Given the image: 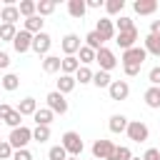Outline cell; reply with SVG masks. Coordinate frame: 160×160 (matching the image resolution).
<instances>
[{
  "label": "cell",
  "mask_w": 160,
  "mask_h": 160,
  "mask_svg": "<svg viewBox=\"0 0 160 160\" xmlns=\"http://www.w3.org/2000/svg\"><path fill=\"white\" fill-rule=\"evenodd\" d=\"M112 152H115L112 140L100 138V140H95V142H92V158H95V160H110V158H112Z\"/></svg>",
  "instance_id": "8992f818"
},
{
  "label": "cell",
  "mask_w": 160,
  "mask_h": 160,
  "mask_svg": "<svg viewBox=\"0 0 160 160\" xmlns=\"http://www.w3.org/2000/svg\"><path fill=\"white\" fill-rule=\"evenodd\" d=\"M142 160H160V150L148 148V150H145V155H142Z\"/></svg>",
  "instance_id": "7bdbcfd3"
},
{
  "label": "cell",
  "mask_w": 160,
  "mask_h": 160,
  "mask_svg": "<svg viewBox=\"0 0 160 160\" xmlns=\"http://www.w3.org/2000/svg\"><path fill=\"white\" fill-rule=\"evenodd\" d=\"M18 10H20V15H25V20H28V18L38 15V2H35V0H22V2L18 5Z\"/></svg>",
  "instance_id": "484cf974"
},
{
  "label": "cell",
  "mask_w": 160,
  "mask_h": 160,
  "mask_svg": "<svg viewBox=\"0 0 160 160\" xmlns=\"http://www.w3.org/2000/svg\"><path fill=\"white\" fill-rule=\"evenodd\" d=\"M55 8H58L55 0H40V2H38V15H40V18H42V15H50V12H55Z\"/></svg>",
  "instance_id": "1f68e13d"
},
{
  "label": "cell",
  "mask_w": 160,
  "mask_h": 160,
  "mask_svg": "<svg viewBox=\"0 0 160 160\" xmlns=\"http://www.w3.org/2000/svg\"><path fill=\"white\" fill-rule=\"evenodd\" d=\"M12 152H15L12 145H10L8 140H2V142H0V160H12Z\"/></svg>",
  "instance_id": "ab89813d"
},
{
  "label": "cell",
  "mask_w": 160,
  "mask_h": 160,
  "mask_svg": "<svg viewBox=\"0 0 160 160\" xmlns=\"http://www.w3.org/2000/svg\"><path fill=\"white\" fill-rule=\"evenodd\" d=\"M92 85H95V88H110V85H112V78H110V72H105V70H98V72L92 75Z\"/></svg>",
  "instance_id": "4316f807"
},
{
  "label": "cell",
  "mask_w": 160,
  "mask_h": 160,
  "mask_svg": "<svg viewBox=\"0 0 160 160\" xmlns=\"http://www.w3.org/2000/svg\"><path fill=\"white\" fill-rule=\"evenodd\" d=\"M95 62H98L100 70H105V72H110V70L118 68V58H115V52L108 50V48H100V50L95 52Z\"/></svg>",
  "instance_id": "5b68a950"
},
{
  "label": "cell",
  "mask_w": 160,
  "mask_h": 160,
  "mask_svg": "<svg viewBox=\"0 0 160 160\" xmlns=\"http://www.w3.org/2000/svg\"><path fill=\"white\" fill-rule=\"evenodd\" d=\"M30 140H32V130L25 128V125L12 128V132H10V138H8V142L12 145V150H22V148H28Z\"/></svg>",
  "instance_id": "7a4b0ae2"
},
{
  "label": "cell",
  "mask_w": 160,
  "mask_h": 160,
  "mask_svg": "<svg viewBox=\"0 0 160 160\" xmlns=\"http://www.w3.org/2000/svg\"><path fill=\"white\" fill-rule=\"evenodd\" d=\"M68 160H80V158H72V155H70V158H68Z\"/></svg>",
  "instance_id": "c3c4849f"
},
{
  "label": "cell",
  "mask_w": 160,
  "mask_h": 160,
  "mask_svg": "<svg viewBox=\"0 0 160 160\" xmlns=\"http://www.w3.org/2000/svg\"><path fill=\"white\" fill-rule=\"evenodd\" d=\"M15 110H18L22 118H25V115H35V112H38V100H35V98H22Z\"/></svg>",
  "instance_id": "e0dca14e"
},
{
  "label": "cell",
  "mask_w": 160,
  "mask_h": 160,
  "mask_svg": "<svg viewBox=\"0 0 160 160\" xmlns=\"http://www.w3.org/2000/svg\"><path fill=\"white\" fill-rule=\"evenodd\" d=\"M132 10L138 15H152L158 10V0H135L132 2Z\"/></svg>",
  "instance_id": "9a60e30c"
},
{
  "label": "cell",
  "mask_w": 160,
  "mask_h": 160,
  "mask_svg": "<svg viewBox=\"0 0 160 160\" xmlns=\"http://www.w3.org/2000/svg\"><path fill=\"white\" fill-rule=\"evenodd\" d=\"M60 48H62V52H65V55H75V52L82 48V42H80V38H78L75 32H68V35L62 38Z\"/></svg>",
  "instance_id": "4fadbf2b"
},
{
  "label": "cell",
  "mask_w": 160,
  "mask_h": 160,
  "mask_svg": "<svg viewBox=\"0 0 160 160\" xmlns=\"http://www.w3.org/2000/svg\"><path fill=\"white\" fill-rule=\"evenodd\" d=\"M150 32L152 35H160V20H152L150 22Z\"/></svg>",
  "instance_id": "7dc6e473"
},
{
  "label": "cell",
  "mask_w": 160,
  "mask_h": 160,
  "mask_svg": "<svg viewBox=\"0 0 160 160\" xmlns=\"http://www.w3.org/2000/svg\"><path fill=\"white\" fill-rule=\"evenodd\" d=\"M142 48H145V52H148V55H155V58H160V35H152V32H148V35H145V42H142Z\"/></svg>",
  "instance_id": "2e32d148"
},
{
  "label": "cell",
  "mask_w": 160,
  "mask_h": 160,
  "mask_svg": "<svg viewBox=\"0 0 160 160\" xmlns=\"http://www.w3.org/2000/svg\"><path fill=\"white\" fill-rule=\"evenodd\" d=\"M135 40H138V28H132V30H122V32L115 35V42H118V48H120L122 52L130 50V48H135Z\"/></svg>",
  "instance_id": "ba28073f"
},
{
  "label": "cell",
  "mask_w": 160,
  "mask_h": 160,
  "mask_svg": "<svg viewBox=\"0 0 160 160\" xmlns=\"http://www.w3.org/2000/svg\"><path fill=\"white\" fill-rule=\"evenodd\" d=\"M68 12H70L75 20H82V15L88 12V5H85V0H68Z\"/></svg>",
  "instance_id": "ac0fdd59"
},
{
  "label": "cell",
  "mask_w": 160,
  "mask_h": 160,
  "mask_svg": "<svg viewBox=\"0 0 160 160\" xmlns=\"http://www.w3.org/2000/svg\"><path fill=\"white\" fill-rule=\"evenodd\" d=\"M15 35H18V30H15V25H0V40H5V42H12L15 40Z\"/></svg>",
  "instance_id": "e575fe53"
},
{
  "label": "cell",
  "mask_w": 160,
  "mask_h": 160,
  "mask_svg": "<svg viewBox=\"0 0 160 160\" xmlns=\"http://www.w3.org/2000/svg\"><path fill=\"white\" fill-rule=\"evenodd\" d=\"M110 160H132V150L128 145H115V152Z\"/></svg>",
  "instance_id": "4dcf8cb0"
},
{
  "label": "cell",
  "mask_w": 160,
  "mask_h": 160,
  "mask_svg": "<svg viewBox=\"0 0 160 160\" xmlns=\"http://www.w3.org/2000/svg\"><path fill=\"white\" fill-rule=\"evenodd\" d=\"M132 160H142V158H135V155H132Z\"/></svg>",
  "instance_id": "681fc988"
},
{
  "label": "cell",
  "mask_w": 160,
  "mask_h": 160,
  "mask_svg": "<svg viewBox=\"0 0 160 160\" xmlns=\"http://www.w3.org/2000/svg\"><path fill=\"white\" fill-rule=\"evenodd\" d=\"M2 122H8L10 128H20V125H22V115H20V112L12 108V110H10V112L2 118Z\"/></svg>",
  "instance_id": "d6a6232c"
},
{
  "label": "cell",
  "mask_w": 160,
  "mask_h": 160,
  "mask_svg": "<svg viewBox=\"0 0 160 160\" xmlns=\"http://www.w3.org/2000/svg\"><path fill=\"white\" fill-rule=\"evenodd\" d=\"M108 92H110V100H128L130 85H128V80H112V85L108 88Z\"/></svg>",
  "instance_id": "8fae6325"
},
{
  "label": "cell",
  "mask_w": 160,
  "mask_h": 160,
  "mask_svg": "<svg viewBox=\"0 0 160 160\" xmlns=\"http://www.w3.org/2000/svg\"><path fill=\"white\" fill-rule=\"evenodd\" d=\"M52 118H55V112H52L50 108H38V112L32 115V120H35V125H48V128H50V122H52Z\"/></svg>",
  "instance_id": "44dd1931"
},
{
  "label": "cell",
  "mask_w": 160,
  "mask_h": 160,
  "mask_svg": "<svg viewBox=\"0 0 160 160\" xmlns=\"http://www.w3.org/2000/svg\"><path fill=\"white\" fill-rule=\"evenodd\" d=\"M95 32H98L102 40H112V38L118 35V30H115V22H112L110 18H100V20H98V25H95Z\"/></svg>",
  "instance_id": "9c48e42d"
},
{
  "label": "cell",
  "mask_w": 160,
  "mask_h": 160,
  "mask_svg": "<svg viewBox=\"0 0 160 160\" xmlns=\"http://www.w3.org/2000/svg\"><path fill=\"white\" fill-rule=\"evenodd\" d=\"M0 142H2V138H0Z\"/></svg>",
  "instance_id": "f907efd6"
},
{
  "label": "cell",
  "mask_w": 160,
  "mask_h": 160,
  "mask_svg": "<svg viewBox=\"0 0 160 160\" xmlns=\"http://www.w3.org/2000/svg\"><path fill=\"white\" fill-rule=\"evenodd\" d=\"M128 122H130V120H128L125 115H112L110 122H108V128H110V132L118 135V132H125V130H128Z\"/></svg>",
  "instance_id": "7402d4cb"
},
{
  "label": "cell",
  "mask_w": 160,
  "mask_h": 160,
  "mask_svg": "<svg viewBox=\"0 0 160 160\" xmlns=\"http://www.w3.org/2000/svg\"><path fill=\"white\" fill-rule=\"evenodd\" d=\"M60 140H62L60 145L68 150V155H72V158H80V152H82V148H85V145H82V138H80L75 130H68V132H65Z\"/></svg>",
  "instance_id": "3957f363"
},
{
  "label": "cell",
  "mask_w": 160,
  "mask_h": 160,
  "mask_svg": "<svg viewBox=\"0 0 160 160\" xmlns=\"http://www.w3.org/2000/svg\"><path fill=\"white\" fill-rule=\"evenodd\" d=\"M42 70L45 72H60L62 70V58H58V55H45V60H42Z\"/></svg>",
  "instance_id": "d6986e66"
},
{
  "label": "cell",
  "mask_w": 160,
  "mask_h": 160,
  "mask_svg": "<svg viewBox=\"0 0 160 160\" xmlns=\"http://www.w3.org/2000/svg\"><path fill=\"white\" fill-rule=\"evenodd\" d=\"M125 132H128V138H130L132 142H145V140L150 138V130H148V125H145L142 120H130Z\"/></svg>",
  "instance_id": "277c9868"
},
{
  "label": "cell",
  "mask_w": 160,
  "mask_h": 160,
  "mask_svg": "<svg viewBox=\"0 0 160 160\" xmlns=\"http://www.w3.org/2000/svg\"><path fill=\"white\" fill-rule=\"evenodd\" d=\"M148 80H150L152 88H160V65H155V68L148 72Z\"/></svg>",
  "instance_id": "60d3db41"
},
{
  "label": "cell",
  "mask_w": 160,
  "mask_h": 160,
  "mask_svg": "<svg viewBox=\"0 0 160 160\" xmlns=\"http://www.w3.org/2000/svg\"><path fill=\"white\" fill-rule=\"evenodd\" d=\"M10 110H12V108H10L8 102H0V120H2V118H5V115H8Z\"/></svg>",
  "instance_id": "bcb514c9"
},
{
  "label": "cell",
  "mask_w": 160,
  "mask_h": 160,
  "mask_svg": "<svg viewBox=\"0 0 160 160\" xmlns=\"http://www.w3.org/2000/svg\"><path fill=\"white\" fill-rule=\"evenodd\" d=\"M122 8H125V0H108V2H105L108 15H120V12H122Z\"/></svg>",
  "instance_id": "8d00e7d4"
},
{
  "label": "cell",
  "mask_w": 160,
  "mask_h": 160,
  "mask_svg": "<svg viewBox=\"0 0 160 160\" xmlns=\"http://www.w3.org/2000/svg\"><path fill=\"white\" fill-rule=\"evenodd\" d=\"M102 42H105V40H102V38H100V35H98V32H95V30H92V32H88V35H85V45H88V48H92V50H95V52H98V50H100V48H102Z\"/></svg>",
  "instance_id": "f546056e"
},
{
  "label": "cell",
  "mask_w": 160,
  "mask_h": 160,
  "mask_svg": "<svg viewBox=\"0 0 160 160\" xmlns=\"http://www.w3.org/2000/svg\"><path fill=\"white\" fill-rule=\"evenodd\" d=\"M48 108L55 112V115H65L68 112V100H65V95L62 92H58V90H52V92H48Z\"/></svg>",
  "instance_id": "52a82bcc"
},
{
  "label": "cell",
  "mask_w": 160,
  "mask_h": 160,
  "mask_svg": "<svg viewBox=\"0 0 160 160\" xmlns=\"http://www.w3.org/2000/svg\"><path fill=\"white\" fill-rule=\"evenodd\" d=\"M50 45H52V38H50L45 30L32 38V50H35L38 55H48V52H50Z\"/></svg>",
  "instance_id": "7c38bea8"
},
{
  "label": "cell",
  "mask_w": 160,
  "mask_h": 160,
  "mask_svg": "<svg viewBox=\"0 0 160 160\" xmlns=\"http://www.w3.org/2000/svg\"><path fill=\"white\" fill-rule=\"evenodd\" d=\"M145 105L152 108V110L160 108V88H152V85H150V88L145 90Z\"/></svg>",
  "instance_id": "d4e9b609"
},
{
  "label": "cell",
  "mask_w": 160,
  "mask_h": 160,
  "mask_svg": "<svg viewBox=\"0 0 160 160\" xmlns=\"http://www.w3.org/2000/svg\"><path fill=\"white\" fill-rule=\"evenodd\" d=\"M32 38L35 35H30L28 30H20L18 35H15V40H12V48H15V52H28V50H32Z\"/></svg>",
  "instance_id": "30bf717a"
},
{
  "label": "cell",
  "mask_w": 160,
  "mask_h": 160,
  "mask_svg": "<svg viewBox=\"0 0 160 160\" xmlns=\"http://www.w3.org/2000/svg\"><path fill=\"white\" fill-rule=\"evenodd\" d=\"M0 20L5 22V25H15L18 20H20V10H18V5H2V10H0Z\"/></svg>",
  "instance_id": "5bb4252c"
},
{
  "label": "cell",
  "mask_w": 160,
  "mask_h": 160,
  "mask_svg": "<svg viewBox=\"0 0 160 160\" xmlns=\"http://www.w3.org/2000/svg\"><path fill=\"white\" fill-rule=\"evenodd\" d=\"M145 58H148V52H145V48H140V45H135V48H130V50H125V52H122V58H120V62H122V68H142V62H145Z\"/></svg>",
  "instance_id": "6da1fadb"
},
{
  "label": "cell",
  "mask_w": 160,
  "mask_h": 160,
  "mask_svg": "<svg viewBox=\"0 0 160 160\" xmlns=\"http://www.w3.org/2000/svg\"><path fill=\"white\" fill-rule=\"evenodd\" d=\"M12 160H32V152H30L28 148H22V150H15V152H12Z\"/></svg>",
  "instance_id": "b9f144b4"
},
{
  "label": "cell",
  "mask_w": 160,
  "mask_h": 160,
  "mask_svg": "<svg viewBox=\"0 0 160 160\" xmlns=\"http://www.w3.org/2000/svg\"><path fill=\"white\" fill-rule=\"evenodd\" d=\"M75 75H60V80H58V92H62V95H68V92H72L75 90Z\"/></svg>",
  "instance_id": "603a6c76"
},
{
  "label": "cell",
  "mask_w": 160,
  "mask_h": 160,
  "mask_svg": "<svg viewBox=\"0 0 160 160\" xmlns=\"http://www.w3.org/2000/svg\"><path fill=\"white\" fill-rule=\"evenodd\" d=\"M42 22H45V20H42L40 15H32V18L25 20V28H22V30H28L30 35H38V32H42Z\"/></svg>",
  "instance_id": "cb8c5ba5"
},
{
  "label": "cell",
  "mask_w": 160,
  "mask_h": 160,
  "mask_svg": "<svg viewBox=\"0 0 160 160\" xmlns=\"http://www.w3.org/2000/svg\"><path fill=\"white\" fill-rule=\"evenodd\" d=\"M78 60L88 68L90 62H95V50H92V48H88V45H82V48L78 50Z\"/></svg>",
  "instance_id": "83f0119b"
},
{
  "label": "cell",
  "mask_w": 160,
  "mask_h": 160,
  "mask_svg": "<svg viewBox=\"0 0 160 160\" xmlns=\"http://www.w3.org/2000/svg\"><path fill=\"white\" fill-rule=\"evenodd\" d=\"M8 65H10V55H8V52H2V50H0V70H5V68H8Z\"/></svg>",
  "instance_id": "ee69618b"
},
{
  "label": "cell",
  "mask_w": 160,
  "mask_h": 160,
  "mask_svg": "<svg viewBox=\"0 0 160 160\" xmlns=\"http://www.w3.org/2000/svg\"><path fill=\"white\" fill-rule=\"evenodd\" d=\"M48 158H50V160H68L70 155H68V150H65L62 145H52V148L48 150Z\"/></svg>",
  "instance_id": "d590c367"
},
{
  "label": "cell",
  "mask_w": 160,
  "mask_h": 160,
  "mask_svg": "<svg viewBox=\"0 0 160 160\" xmlns=\"http://www.w3.org/2000/svg\"><path fill=\"white\" fill-rule=\"evenodd\" d=\"M92 160H95V158H92Z\"/></svg>",
  "instance_id": "816d5d0a"
},
{
  "label": "cell",
  "mask_w": 160,
  "mask_h": 160,
  "mask_svg": "<svg viewBox=\"0 0 160 160\" xmlns=\"http://www.w3.org/2000/svg\"><path fill=\"white\" fill-rule=\"evenodd\" d=\"M32 140H38V142L50 140V128H48V125H35V130H32Z\"/></svg>",
  "instance_id": "836d02e7"
},
{
  "label": "cell",
  "mask_w": 160,
  "mask_h": 160,
  "mask_svg": "<svg viewBox=\"0 0 160 160\" xmlns=\"http://www.w3.org/2000/svg\"><path fill=\"white\" fill-rule=\"evenodd\" d=\"M18 85H20V78H18V75H12V72H8V75L2 78V88H5L8 92H12V90H18Z\"/></svg>",
  "instance_id": "f35d334b"
},
{
  "label": "cell",
  "mask_w": 160,
  "mask_h": 160,
  "mask_svg": "<svg viewBox=\"0 0 160 160\" xmlns=\"http://www.w3.org/2000/svg\"><path fill=\"white\" fill-rule=\"evenodd\" d=\"M135 28V22H132V18H128V15H120L118 20H115V30L118 32H122V30H132Z\"/></svg>",
  "instance_id": "74e56055"
},
{
  "label": "cell",
  "mask_w": 160,
  "mask_h": 160,
  "mask_svg": "<svg viewBox=\"0 0 160 160\" xmlns=\"http://www.w3.org/2000/svg\"><path fill=\"white\" fill-rule=\"evenodd\" d=\"M92 70L90 68H85V65H80V70L75 72V82H80V85H88V82H92Z\"/></svg>",
  "instance_id": "f1b7e54d"
},
{
  "label": "cell",
  "mask_w": 160,
  "mask_h": 160,
  "mask_svg": "<svg viewBox=\"0 0 160 160\" xmlns=\"http://www.w3.org/2000/svg\"><path fill=\"white\" fill-rule=\"evenodd\" d=\"M85 5H88L90 10H98V8H102L105 2H102V0H85Z\"/></svg>",
  "instance_id": "f6af8a7d"
},
{
  "label": "cell",
  "mask_w": 160,
  "mask_h": 160,
  "mask_svg": "<svg viewBox=\"0 0 160 160\" xmlns=\"http://www.w3.org/2000/svg\"><path fill=\"white\" fill-rule=\"evenodd\" d=\"M78 70H80V60H78L75 55H65V58H62V70H60V72H62V75H75Z\"/></svg>",
  "instance_id": "ffe728a7"
}]
</instances>
